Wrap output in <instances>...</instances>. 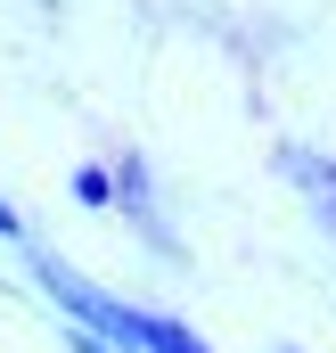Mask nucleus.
Segmentation results:
<instances>
[{
	"label": "nucleus",
	"mask_w": 336,
	"mask_h": 353,
	"mask_svg": "<svg viewBox=\"0 0 336 353\" xmlns=\"http://www.w3.org/2000/svg\"><path fill=\"white\" fill-rule=\"evenodd\" d=\"M279 173L304 189V205H312V222L336 239V157H320V148H304V140H279Z\"/></svg>",
	"instance_id": "4"
},
{
	"label": "nucleus",
	"mask_w": 336,
	"mask_h": 353,
	"mask_svg": "<svg viewBox=\"0 0 336 353\" xmlns=\"http://www.w3.org/2000/svg\"><path fill=\"white\" fill-rule=\"evenodd\" d=\"M25 271H33V288H41V296H50V304L66 312V329H90V337L107 329V304H115V296H107V288H90V279H83L74 263H66L58 247L25 239Z\"/></svg>",
	"instance_id": "1"
},
{
	"label": "nucleus",
	"mask_w": 336,
	"mask_h": 353,
	"mask_svg": "<svg viewBox=\"0 0 336 353\" xmlns=\"http://www.w3.org/2000/svg\"><path fill=\"white\" fill-rule=\"evenodd\" d=\"M74 205H115V189H107V165H74Z\"/></svg>",
	"instance_id": "5"
},
{
	"label": "nucleus",
	"mask_w": 336,
	"mask_h": 353,
	"mask_svg": "<svg viewBox=\"0 0 336 353\" xmlns=\"http://www.w3.org/2000/svg\"><path fill=\"white\" fill-rule=\"evenodd\" d=\"M107 189H115V214H132V230L165 255V263H180V239L165 230V214H156V181H148V157H115L107 165Z\"/></svg>",
	"instance_id": "3"
},
{
	"label": "nucleus",
	"mask_w": 336,
	"mask_h": 353,
	"mask_svg": "<svg viewBox=\"0 0 336 353\" xmlns=\"http://www.w3.org/2000/svg\"><path fill=\"white\" fill-rule=\"evenodd\" d=\"M115 353H213L189 321H172V312H148V304H107V329H98Z\"/></svg>",
	"instance_id": "2"
},
{
	"label": "nucleus",
	"mask_w": 336,
	"mask_h": 353,
	"mask_svg": "<svg viewBox=\"0 0 336 353\" xmlns=\"http://www.w3.org/2000/svg\"><path fill=\"white\" fill-rule=\"evenodd\" d=\"M0 239H8V247H25V239H33V230H25V214H17L8 197H0Z\"/></svg>",
	"instance_id": "6"
},
{
	"label": "nucleus",
	"mask_w": 336,
	"mask_h": 353,
	"mask_svg": "<svg viewBox=\"0 0 336 353\" xmlns=\"http://www.w3.org/2000/svg\"><path fill=\"white\" fill-rule=\"evenodd\" d=\"M66 345H74V353H115L107 337H90V329H66Z\"/></svg>",
	"instance_id": "7"
},
{
	"label": "nucleus",
	"mask_w": 336,
	"mask_h": 353,
	"mask_svg": "<svg viewBox=\"0 0 336 353\" xmlns=\"http://www.w3.org/2000/svg\"><path fill=\"white\" fill-rule=\"evenodd\" d=\"M279 353H295V345H279Z\"/></svg>",
	"instance_id": "8"
}]
</instances>
